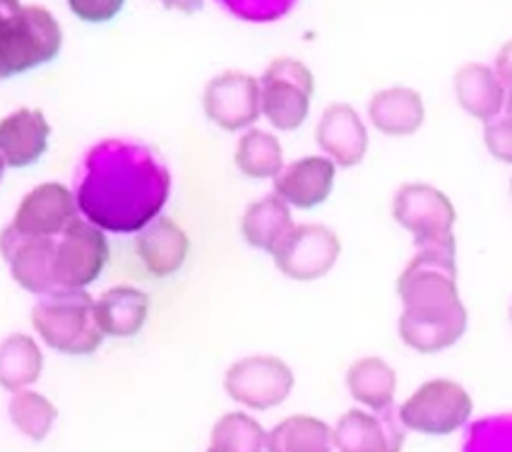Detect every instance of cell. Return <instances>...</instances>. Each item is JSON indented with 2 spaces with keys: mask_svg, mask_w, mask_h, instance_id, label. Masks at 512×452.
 <instances>
[{
  "mask_svg": "<svg viewBox=\"0 0 512 452\" xmlns=\"http://www.w3.org/2000/svg\"><path fill=\"white\" fill-rule=\"evenodd\" d=\"M169 193V166L154 147L104 140L87 152L75 200L89 224L133 234L159 219Z\"/></svg>",
  "mask_w": 512,
  "mask_h": 452,
  "instance_id": "6da1fadb",
  "label": "cell"
},
{
  "mask_svg": "<svg viewBox=\"0 0 512 452\" xmlns=\"http://www.w3.org/2000/svg\"><path fill=\"white\" fill-rule=\"evenodd\" d=\"M404 303L400 335L421 354L448 349L467 330V311L457 296L455 248H424L397 279Z\"/></svg>",
  "mask_w": 512,
  "mask_h": 452,
  "instance_id": "7a4b0ae2",
  "label": "cell"
},
{
  "mask_svg": "<svg viewBox=\"0 0 512 452\" xmlns=\"http://www.w3.org/2000/svg\"><path fill=\"white\" fill-rule=\"evenodd\" d=\"M61 46V25L49 10L0 0V80L51 63Z\"/></svg>",
  "mask_w": 512,
  "mask_h": 452,
  "instance_id": "3957f363",
  "label": "cell"
},
{
  "mask_svg": "<svg viewBox=\"0 0 512 452\" xmlns=\"http://www.w3.org/2000/svg\"><path fill=\"white\" fill-rule=\"evenodd\" d=\"M32 323L46 344L61 354L97 352L104 332L97 323V303L85 289H53L34 306Z\"/></svg>",
  "mask_w": 512,
  "mask_h": 452,
  "instance_id": "277c9868",
  "label": "cell"
},
{
  "mask_svg": "<svg viewBox=\"0 0 512 452\" xmlns=\"http://www.w3.org/2000/svg\"><path fill=\"white\" fill-rule=\"evenodd\" d=\"M392 214L414 234L419 251L424 248H455L452 224L455 207L443 193L424 183H407L397 190Z\"/></svg>",
  "mask_w": 512,
  "mask_h": 452,
  "instance_id": "5b68a950",
  "label": "cell"
},
{
  "mask_svg": "<svg viewBox=\"0 0 512 452\" xmlns=\"http://www.w3.org/2000/svg\"><path fill=\"white\" fill-rule=\"evenodd\" d=\"M400 421L409 431L448 436L467 424L472 400L455 380H428L400 407Z\"/></svg>",
  "mask_w": 512,
  "mask_h": 452,
  "instance_id": "8992f818",
  "label": "cell"
},
{
  "mask_svg": "<svg viewBox=\"0 0 512 452\" xmlns=\"http://www.w3.org/2000/svg\"><path fill=\"white\" fill-rule=\"evenodd\" d=\"M313 73L294 58H277L260 80V104L279 130H296L306 121L313 97Z\"/></svg>",
  "mask_w": 512,
  "mask_h": 452,
  "instance_id": "52a82bcc",
  "label": "cell"
},
{
  "mask_svg": "<svg viewBox=\"0 0 512 452\" xmlns=\"http://www.w3.org/2000/svg\"><path fill=\"white\" fill-rule=\"evenodd\" d=\"M224 388L243 407L270 409L287 400L294 388V373L277 356H246L226 371Z\"/></svg>",
  "mask_w": 512,
  "mask_h": 452,
  "instance_id": "ba28073f",
  "label": "cell"
},
{
  "mask_svg": "<svg viewBox=\"0 0 512 452\" xmlns=\"http://www.w3.org/2000/svg\"><path fill=\"white\" fill-rule=\"evenodd\" d=\"M109 260V243L99 226L77 219L56 243L53 279L56 289H85L101 275Z\"/></svg>",
  "mask_w": 512,
  "mask_h": 452,
  "instance_id": "9c48e42d",
  "label": "cell"
},
{
  "mask_svg": "<svg viewBox=\"0 0 512 452\" xmlns=\"http://www.w3.org/2000/svg\"><path fill=\"white\" fill-rule=\"evenodd\" d=\"M339 246L337 234L323 224H301L277 248L275 263L284 275L299 282L320 279L337 263Z\"/></svg>",
  "mask_w": 512,
  "mask_h": 452,
  "instance_id": "30bf717a",
  "label": "cell"
},
{
  "mask_svg": "<svg viewBox=\"0 0 512 452\" xmlns=\"http://www.w3.org/2000/svg\"><path fill=\"white\" fill-rule=\"evenodd\" d=\"M77 222V200L61 183H41L22 198L17 207L13 229L22 236H53L65 234Z\"/></svg>",
  "mask_w": 512,
  "mask_h": 452,
  "instance_id": "8fae6325",
  "label": "cell"
},
{
  "mask_svg": "<svg viewBox=\"0 0 512 452\" xmlns=\"http://www.w3.org/2000/svg\"><path fill=\"white\" fill-rule=\"evenodd\" d=\"M260 82L238 70L217 75L205 89V113L212 123L224 130H241L258 121Z\"/></svg>",
  "mask_w": 512,
  "mask_h": 452,
  "instance_id": "7c38bea8",
  "label": "cell"
},
{
  "mask_svg": "<svg viewBox=\"0 0 512 452\" xmlns=\"http://www.w3.org/2000/svg\"><path fill=\"white\" fill-rule=\"evenodd\" d=\"M0 253L8 260L10 272L22 289L46 296L56 289L53 263H56V241L41 236H22L13 226L0 234Z\"/></svg>",
  "mask_w": 512,
  "mask_h": 452,
  "instance_id": "4fadbf2b",
  "label": "cell"
},
{
  "mask_svg": "<svg viewBox=\"0 0 512 452\" xmlns=\"http://www.w3.org/2000/svg\"><path fill=\"white\" fill-rule=\"evenodd\" d=\"M332 438L339 452H400L404 445L400 414L392 407L375 414L351 409L337 421Z\"/></svg>",
  "mask_w": 512,
  "mask_h": 452,
  "instance_id": "5bb4252c",
  "label": "cell"
},
{
  "mask_svg": "<svg viewBox=\"0 0 512 452\" xmlns=\"http://www.w3.org/2000/svg\"><path fill=\"white\" fill-rule=\"evenodd\" d=\"M51 126L39 109H17L0 121V157L5 166L22 169L39 162L49 147Z\"/></svg>",
  "mask_w": 512,
  "mask_h": 452,
  "instance_id": "9a60e30c",
  "label": "cell"
},
{
  "mask_svg": "<svg viewBox=\"0 0 512 452\" xmlns=\"http://www.w3.org/2000/svg\"><path fill=\"white\" fill-rule=\"evenodd\" d=\"M335 183V162L325 157H303L291 162L275 178V195L287 205L311 210L330 195Z\"/></svg>",
  "mask_w": 512,
  "mask_h": 452,
  "instance_id": "2e32d148",
  "label": "cell"
},
{
  "mask_svg": "<svg viewBox=\"0 0 512 452\" xmlns=\"http://www.w3.org/2000/svg\"><path fill=\"white\" fill-rule=\"evenodd\" d=\"M315 138H318V145L330 154L332 162L339 166L359 164L368 150L366 126L349 104L327 106Z\"/></svg>",
  "mask_w": 512,
  "mask_h": 452,
  "instance_id": "e0dca14e",
  "label": "cell"
},
{
  "mask_svg": "<svg viewBox=\"0 0 512 452\" xmlns=\"http://www.w3.org/2000/svg\"><path fill=\"white\" fill-rule=\"evenodd\" d=\"M135 248L150 275L169 277L186 263L190 241L174 219L159 217L140 231Z\"/></svg>",
  "mask_w": 512,
  "mask_h": 452,
  "instance_id": "ac0fdd59",
  "label": "cell"
},
{
  "mask_svg": "<svg viewBox=\"0 0 512 452\" xmlns=\"http://www.w3.org/2000/svg\"><path fill=\"white\" fill-rule=\"evenodd\" d=\"M150 311V296L135 287H113L97 301V323L104 335H138Z\"/></svg>",
  "mask_w": 512,
  "mask_h": 452,
  "instance_id": "d6986e66",
  "label": "cell"
},
{
  "mask_svg": "<svg viewBox=\"0 0 512 452\" xmlns=\"http://www.w3.org/2000/svg\"><path fill=\"white\" fill-rule=\"evenodd\" d=\"M375 128L388 135H412L424 123V101L409 87H390L378 92L368 106Z\"/></svg>",
  "mask_w": 512,
  "mask_h": 452,
  "instance_id": "ffe728a7",
  "label": "cell"
},
{
  "mask_svg": "<svg viewBox=\"0 0 512 452\" xmlns=\"http://www.w3.org/2000/svg\"><path fill=\"white\" fill-rule=\"evenodd\" d=\"M241 229L250 246L275 253L282 246V241L294 231L289 205L277 195H267V198L248 205Z\"/></svg>",
  "mask_w": 512,
  "mask_h": 452,
  "instance_id": "44dd1931",
  "label": "cell"
},
{
  "mask_svg": "<svg viewBox=\"0 0 512 452\" xmlns=\"http://www.w3.org/2000/svg\"><path fill=\"white\" fill-rule=\"evenodd\" d=\"M455 94L460 106L474 118L491 121L505 104V89L488 65H464L455 75Z\"/></svg>",
  "mask_w": 512,
  "mask_h": 452,
  "instance_id": "7402d4cb",
  "label": "cell"
},
{
  "mask_svg": "<svg viewBox=\"0 0 512 452\" xmlns=\"http://www.w3.org/2000/svg\"><path fill=\"white\" fill-rule=\"evenodd\" d=\"M347 385L351 395H354V400L371 407L373 412H383V409L392 407L397 376L383 359H378V356H366V359H359L349 368Z\"/></svg>",
  "mask_w": 512,
  "mask_h": 452,
  "instance_id": "603a6c76",
  "label": "cell"
},
{
  "mask_svg": "<svg viewBox=\"0 0 512 452\" xmlns=\"http://www.w3.org/2000/svg\"><path fill=\"white\" fill-rule=\"evenodd\" d=\"M332 431L315 416H289L267 433V452H330Z\"/></svg>",
  "mask_w": 512,
  "mask_h": 452,
  "instance_id": "cb8c5ba5",
  "label": "cell"
},
{
  "mask_svg": "<svg viewBox=\"0 0 512 452\" xmlns=\"http://www.w3.org/2000/svg\"><path fill=\"white\" fill-rule=\"evenodd\" d=\"M44 368L37 342L29 335H10L0 344V385L10 392H22L37 383Z\"/></svg>",
  "mask_w": 512,
  "mask_h": 452,
  "instance_id": "d4e9b609",
  "label": "cell"
},
{
  "mask_svg": "<svg viewBox=\"0 0 512 452\" xmlns=\"http://www.w3.org/2000/svg\"><path fill=\"white\" fill-rule=\"evenodd\" d=\"M282 145L265 130H248L236 147V166L250 178H277L282 174Z\"/></svg>",
  "mask_w": 512,
  "mask_h": 452,
  "instance_id": "484cf974",
  "label": "cell"
},
{
  "mask_svg": "<svg viewBox=\"0 0 512 452\" xmlns=\"http://www.w3.org/2000/svg\"><path fill=\"white\" fill-rule=\"evenodd\" d=\"M265 431L255 419L243 412L224 414L212 428L210 448L224 452H263Z\"/></svg>",
  "mask_w": 512,
  "mask_h": 452,
  "instance_id": "4316f807",
  "label": "cell"
},
{
  "mask_svg": "<svg viewBox=\"0 0 512 452\" xmlns=\"http://www.w3.org/2000/svg\"><path fill=\"white\" fill-rule=\"evenodd\" d=\"M56 416V407L44 395H39V392H15L13 402H10V419L32 440H44L49 436Z\"/></svg>",
  "mask_w": 512,
  "mask_h": 452,
  "instance_id": "83f0119b",
  "label": "cell"
},
{
  "mask_svg": "<svg viewBox=\"0 0 512 452\" xmlns=\"http://www.w3.org/2000/svg\"><path fill=\"white\" fill-rule=\"evenodd\" d=\"M486 147L498 162H512V118H496L486 123Z\"/></svg>",
  "mask_w": 512,
  "mask_h": 452,
  "instance_id": "f1b7e54d",
  "label": "cell"
},
{
  "mask_svg": "<svg viewBox=\"0 0 512 452\" xmlns=\"http://www.w3.org/2000/svg\"><path fill=\"white\" fill-rule=\"evenodd\" d=\"M123 3H77V0H73L70 3V8H73L75 15L85 17V20H106V17L116 15L118 10H121Z\"/></svg>",
  "mask_w": 512,
  "mask_h": 452,
  "instance_id": "f546056e",
  "label": "cell"
},
{
  "mask_svg": "<svg viewBox=\"0 0 512 452\" xmlns=\"http://www.w3.org/2000/svg\"><path fill=\"white\" fill-rule=\"evenodd\" d=\"M496 75L503 85H508L512 89V41L503 46L496 58Z\"/></svg>",
  "mask_w": 512,
  "mask_h": 452,
  "instance_id": "4dcf8cb0",
  "label": "cell"
},
{
  "mask_svg": "<svg viewBox=\"0 0 512 452\" xmlns=\"http://www.w3.org/2000/svg\"><path fill=\"white\" fill-rule=\"evenodd\" d=\"M505 106H508V113H510V118H512V89H510V94H508V101H505Z\"/></svg>",
  "mask_w": 512,
  "mask_h": 452,
  "instance_id": "1f68e13d",
  "label": "cell"
},
{
  "mask_svg": "<svg viewBox=\"0 0 512 452\" xmlns=\"http://www.w3.org/2000/svg\"><path fill=\"white\" fill-rule=\"evenodd\" d=\"M3 171H5V162H3V157H0V181H3Z\"/></svg>",
  "mask_w": 512,
  "mask_h": 452,
  "instance_id": "d6a6232c",
  "label": "cell"
},
{
  "mask_svg": "<svg viewBox=\"0 0 512 452\" xmlns=\"http://www.w3.org/2000/svg\"><path fill=\"white\" fill-rule=\"evenodd\" d=\"M207 452H224V450H217V448H210Z\"/></svg>",
  "mask_w": 512,
  "mask_h": 452,
  "instance_id": "836d02e7",
  "label": "cell"
},
{
  "mask_svg": "<svg viewBox=\"0 0 512 452\" xmlns=\"http://www.w3.org/2000/svg\"><path fill=\"white\" fill-rule=\"evenodd\" d=\"M510 315H512V313H510Z\"/></svg>",
  "mask_w": 512,
  "mask_h": 452,
  "instance_id": "e575fe53",
  "label": "cell"
}]
</instances>
